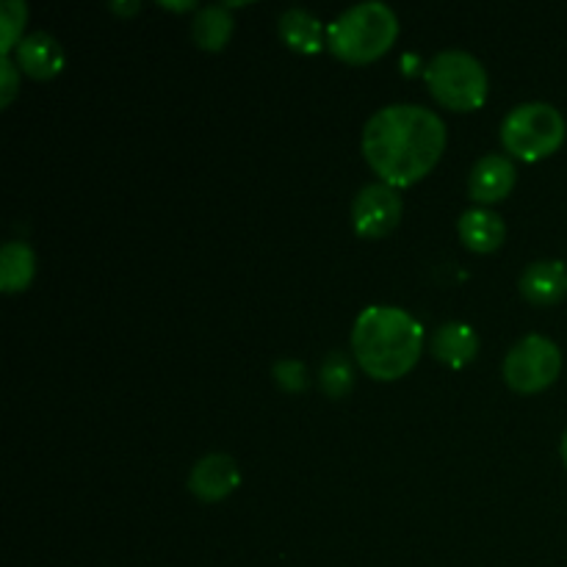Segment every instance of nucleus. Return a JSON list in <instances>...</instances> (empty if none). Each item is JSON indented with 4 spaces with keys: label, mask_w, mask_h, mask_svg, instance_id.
Listing matches in <instances>:
<instances>
[{
    "label": "nucleus",
    "mask_w": 567,
    "mask_h": 567,
    "mask_svg": "<svg viewBox=\"0 0 567 567\" xmlns=\"http://www.w3.org/2000/svg\"><path fill=\"white\" fill-rule=\"evenodd\" d=\"M515 186V166L504 155H485L474 164L468 177V194L480 205L498 203Z\"/></svg>",
    "instance_id": "nucleus-11"
},
{
    "label": "nucleus",
    "mask_w": 567,
    "mask_h": 567,
    "mask_svg": "<svg viewBox=\"0 0 567 567\" xmlns=\"http://www.w3.org/2000/svg\"><path fill=\"white\" fill-rule=\"evenodd\" d=\"M241 485V471L238 463L230 454H205L203 460H197L188 474V491L194 498L205 504L221 502V498L230 496L236 487Z\"/></svg>",
    "instance_id": "nucleus-8"
},
{
    "label": "nucleus",
    "mask_w": 567,
    "mask_h": 567,
    "mask_svg": "<svg viewBox=\"0 0 567 567\" xmlns=\"http://www.w3.org/2000/svg\"><path fill=\"white\" fill-rule=\"evenodd\" d=\"M476 352H480V338H476L474 327L463 324V321H449V324L437 327V332L432 336V354L452 369H465L468 363H474Z\"/></svg>",
    "instance_id": "nucleus-13"
},
{
    "label": "nucleus",
    "mask_w": 567,
    "mask_h": 567,
    "mask_svg": "<svg viewBox=\"0 0 567 567\" xmlns=\"http://www.w3.org/2000/svg\"><path fill=\"white\" fill-rule=\"evenodd\" d=\"M138 9H142V3H136V0H133V3H111V11H114V14H136Z\"/></svg>",
    "instance_id": "nucleus-21"
},
{
    "label": "nucleus",
    "mask_w": 567,
    "mask_h": 567,
    "mask_svg": "<svg viewBox=\"0 0 567 567\" xmlns=\"http://www.w3.org/2000/svg\"><path fill=\"white\" fill-rule=\"evenodd\" d=\"M443 150L446 125L424 105H388L365 122V161L393 188H408L430 175Z\"/></svg>",
    "instance_id": "nucleus-1"
},
{
    "label": "nucleus",
    "mask_w": 567,
    "mask_h": 567,
    "mask_svg": "<svg viewBox=\"0 0 567 567\" xmlns=\"http://www.w3.org/2000/svg\"><path fill=\"white\" fill-rule=\"evenodd\" d=\"M565 116L548 103H524L502 122V142L520 161H543L565 142Z\"/></svg>",
    "instance_id": "nucleus-5"
},
{
    "label": "nucleus",
    "mask_w": 567,
    "mask_h": 567,
    "mask_svg": "<svg viewBox=\"0 0 567 567\" xmlns=\"http://www.w3.org/2000/svg\"><path fill=\"white\" fill-rule=\"evenodd\" d=\"M402 221V199L388 183H371L360 188L352 205V225L363 238H385Z\"/></svg>",
    "instance_id": "nucleus-7"
},
{
    "label": "nucleus",
    "mask_w": 567,
    "mask_h": 567,
    "mask_svg": "<svg viewBox=\"0 0 567 567\" xmlns=\"http://www.w3.org/2000/svg\"><path fill=\"white\" fill-rule=\"evenodd\" d=\"M280 39L297 53H319L324 48V25L305 9H288L280 14Z\"/></svg>",
    "instance_id": "nucleus-14"
},
{
    "label": "nucleus",
    "mask_w": 567,
    "mask_h": 567,
    "mask_svg": "<svg viewBox=\"0 0 567 567\" xmlns=\"http://www.w3.org/2000/svg\"><path fill=\"white\" fill-rule=\"evenodd\" d=\"M28 20V6L20 0H3L0 3V55H9L22 42V28Z\"/></svg>",
    "instance_id": "nucleus-18"
},
{
    "label": "nucleus",
    "mask_w": 567,
    "mask_h": 567,
    "mask_svg": "<svg viewBox=\"0 0 567 567\" xmlns=\"http://www.w3.org/2000/svg\"><path fill=\"white\" fill-rule=\"evenodd\" d=\"M14 59L20 72H25L33 81H50L64 70V50L50 33L37 31L28 33L14 50Z\"/></svg>",
    "instance_id": "nucleus-9"
},
{
    "label": "nucleus",
    "mask_w": 567,
    "mask_h": 567,
    "mask_svg": "<svg viewBox=\"0 0 567 567\" xmlns=\"http://www.w3.org/2000/svg\"><path fill=\"white\" fill-rule=\"evenodd\" d=\"M37 275V255L28 244L9 241L0 252V288L3 293H20Z\"/></svg>",
    "instance_id": "nucleus-16"
},
{
    "label": "nucleus",
    "mask_w": 567,
    "mask_h": 567,
    "mask_svg": "<svg viewBox=\"0 0 567 567\" xmlns=\"http://www.w3.org/2000/svg\"><path fill=\"white\" fill-rule=\"evenodd\" d=\"M424 347V327L419 319L393 305H371L358 316L352 349L360 369L382 382L410 374Z\"/></svg>",
    "instance_id": "nucleus-2"
},
{
    "label": "nucleus",
    "mask_w": 567,
    "mask_h": 567,
    "mask_svg": "<svg viewBox=\"0 0 567 567\" xmlns=\"http://www.w3.org/2000/svg\"><path fill=\"white\" fill-rule=\"evenodd\" d=\"M399 37V20L391 6L358 3L343 11L327 28V48L347 64H371L393 48Z\"/></svg>",
    "instance_id": "nucleus-3"
},
{
    "label": "nucleus",
    "mask_w": 567,
    "mask_h": 567,
    "mask_svg": "<svg viewBox=\"0 0 567 567\" xmlns=\"http://www.w3.org/2000/svg\"><path fill=\"white\" fill-rule=\"evenodd\" d=\"M319 382H321V391H324L330 399L349 396L354 388L352 360H349L343 352L327 354L319 371Z\"/></svg>",
    "instance_id": "nucleus-17"
},
{
    "label": "nucleus",
    "mask_w": 567,
    "mask_h": 567,
    "mask_svg": "<svg viewBox=\"0 0 567 567\" xmlns=\"http://www.w3.org/2000/svg\"><path fill=\"white\" fill-rule=\"evenodd\" d=\"M559 452H563V463L567 465V432L563 435V446H559Z\"/></svg>",
    "instance_id": "nucleus-22"
},
{
    "label": "nucleus",
    "mask_w": 567,
    "mask_h": 567,
    "mask_svg": "<svg viewBox=\"0 0 567 567\" xmlns=\"http://www.w3.org/2000/svg\"><path fill=\"white\" fill-rule=\"evenodd\" d=\"M233 14L227 11V6H203V9L194 14L192 22V37L194 44L199 50H208V53H219L227 48L233 37Z\"/></svg>",
    "instance_id": "nucleus-15"
},
{
    "label": "nucleus",
    "mask_w": 567,
    "mask_h": 567,
    "mask_svg": "<svg viewBox=\"0 0 567 567\" xmlns=\"http://www.w3.org/2000/svg\"><path fill=\"white\" fill-rule=\"evenodd\" d=\"M432 97L449 111L480 109L491 92V81L480 61L465 50H443L424 72Z\"/></svg>",
    "instance_id": "nucleus-4"
},
{
    "label": "nucleus",
    "mask_w": 567,
    "mask_h": 567,
    "mask_svg": "<svg viewBox=\"0 0 567 567\" xmlns=\"http://www.w3.org/2000/svg\"><path fill=\"white\" fill-rule=\"evenodd\" d=\"M271 377H275V382L286 393H302L305 388H308V371H305V363H299V360L293 358L277 360L275 369H271Z\"/></svg>",
    "instance_id": "nucleus-19"
},
{
    "label": "nucleus",
    "mask_w": 567,
    "mask_h": 567,
    "mask_svg": "<svg viewBox=\"0 0 567 567\" xmlns=\"http://www.w3.org/2000/svg\"><path fill=\"white\" fill-rule=\"evenodd\" d=\"M520 293L526 302L540 308L563 302L567 297V266L563 260H535L520 275Z\"/></svg>",
    "instance_id": "nucleus-10"
},
{
    "label": "nucleus",
    "mask_w": 567,
    "mask_h": 567,
    "mask_svg": "<svg viewBox=\"0 0 567 567\" xmlns=\"http://www.w3.org/2000/svg\"><path fill=\"white\" fill-rule=\"evenodd\" d=\"M460 241L471 249V252H496L507 238V225L502 216L491 208H471L460 216L457 221Z\"/></svg>",
    "instance_id": "nucleus-12"
},
{
    "label": "nucleus",
    "mask_w": 567,
    "mask_h": 567,
    "mask_svg": "<svg viewBox=\"0 0 567 567\" xmlns=\"http://www.w3.org/2000/svg\"><path fill=\"white\" fill-rule=\"evenodd\" d=\"M563 371V352L546 336L520 338L504 358V382L518 393H540L554 385Z\"/></svg>",
    "instance_id": "nucleus-6"
},
{
    "label": "nucleus",
    "mask_w": 567,
    "mask_h": 567,
    "mask_svg": "<svg viewBox=\"0 0 567 567\" xmlns=\"http://www.w3.org/2000/svg\"><path fill=\"white\" fill-rule=\"evenodd\" d=\"M0 78H3V92H0V105H9L17 94V78H20V66L9 59L0 55Z\"/></svg>",
    "instance_id": "nucleus-20"
}]
</instances>
